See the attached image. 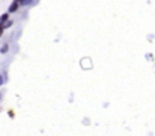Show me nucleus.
Instances as JSON below:
<instances>
[{"label":"nucleus","mask_w":155,"mask_h":136,"mask_svg":"<svg viewBox=\"0 0 155 136\" xmlns=\"http://www.w3.org/2000/svg\"><path fill=\"white\" fill-rule=\"evenodd\" d=\"M5 82H6V77H5V76H3V74L0 73V86H2V85H3Z\"/></svg>","instance_id":"nucleus-6"},{"label":"nucleus","mask_w":155,"mask_h":136,"mask_svg":"<svg viewBox=\"0 0 155 136\" xmlns=\"http://www.w3.org/2000/svg\"><path fill=\"white\" fill-rule=\"evenodd\" d=\"M12 24H14V21H12V20H9V21H6V23L3 24V27H5V29H9Z\"/></svg>","instance_id":"nucleus-5"},{"label":"nucleus","mask_w":155,"mask_h":136,"mask_svg":"<svg viewBox=\"0 0 155 136\" xmlns=\"http://www.w3.org/2000/svg\"><path fill=\"white\" fill-rule=\"evenodd\" d=\"M18 9H20V3H18V0H14V2L9 5L8 12H9V14H14V12H17Z\"/></svg>","instance_id":"nucleus-1"},{"label":"nucleus","mask_w":155,"mask_h":136,"mask_svg":"<svg viewBox=\"0 0 155 136\" xmlns=\"http://www.w3.org/2000/svg\"><path fill=\"white\" fill-rule=\"evenodd\" d=\"M8 50H9V44H8V43H5V44L0 47V53H2V54H6Z\"/></svg>","instance_id":"nucleus-3"},{"label":"nucleus","mask_w":155,"mask_h":136,"mask_svg":"<svg viewBox=\"0 0 155 136\" xmlns=\"http://www.w3.org/2000/svg\"><path fill=\"white\" fill-rule=\"evenodd\" d=\"M5 30H6V29L3 27V24H0V38L3 37V33H5Z\"/></svg>","instance_id":"nucleus-7"},{"label":"nucleus","mask_w":155,"mask_h":136,"mask_svg":"<svg viewBox=\"0 0 155 136\" xmlns=\"http://www.w3.org/2000/svg\"><path fill=\"white\" fill-rule=\"evenodd\" d=\"M9 15H11L9 12H5V14H2V15H0V24H5L6 21H9V20H11V18H9Z\"/></svg>","instance_id":"nucleus-2"},{"label":"nucleus","mask_w":155,"mask_h":136,"mask_svg":"<svg viewBox=\"0 0 155 136\" xmlns=\"http://www.w3.org/2000/svg\"><path fill=\"white\" fill-rule=\"evenodd\" d=\"M8 112H9V117H11V118H14V117H15V113H14V110H12V109H11V110H8Z\"/></svg>","instance_id":"nucleus-8"},{"label":"nucleus","mask_w":155,"mask_h":136,"mask_svg":"<svg viewBox=\"0 0 155 136\" xmlns=\"http://www.w3.org/2000/svg\"><path fill=\"white\" fill-rule=\"evenodd\" d=\"M20 6H30L33 3V0H18Z\"/></svg>","instance_id":"nucleus-4"},{"label":"nucleus","mask_w":155,"mask_h":136,"mask_svg":"<svg viewBox=\"0 0 155 136\" xmlns=\"http://www.w3.org/2000/svg\"><path fill=\"white\" fill-rule=\"evenodd\" d=\"M0 101H2V94H0Z\"/></svg>","instance_id":"nucleus-9"}]
</instances>
